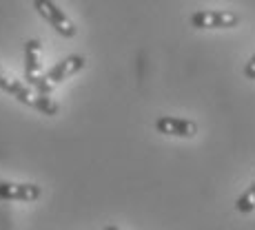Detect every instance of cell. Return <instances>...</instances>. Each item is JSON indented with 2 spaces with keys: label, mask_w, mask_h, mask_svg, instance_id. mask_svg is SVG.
I'll list each match as a JSON object with an SVG mask.
<instances>
[{
  "label": "cell",
  "mask_w": 255,
  "mask_h": 230,
  "mask_svg": "<svg viewBox=\"0 0 255 230\" xmlns=\"http://www.w3.org/2000/svg\"><path fill=\"white\" fill-rule=\"evenodd\" d=\"M0 89L7 91L9 95H13L20 104L40 111L42 115H58V111H60V106H58V102L53 100V97L38 93L33 86L24 84V82H20L13 76H9V73L2 71V69H0Z\"/></svg>",
  "instance_id": "cell-1"
},
{
  "label": "cell",
  "mask_w": 255,
  "mask_h": 230,
  "mask_svg": "<svg viewBox=\"0 0 255 230\" xmlns=\"http://www.w3.org/2000/svg\"><path fill=\"white\" fill-rule=\"evenodd\" d=\"M85 65H87V60L82 56H67L65 60L56 62L45 76L38 77V82L33 84V89H36L38 93H42V95H49L60 82H65L67 77L76 76L78 71L85 69Z\"/></svg>",
  "instance_id": "cell-2"
},
{
  "label": "cell",
  "mask_w": 255,
  "mask_h": 230,
  "mask_svg": "<svg viewBox=\"0 0 255 230\" xmlns=\"http://www.w3.org/2000/svg\"><path fill=\"white\" fill-rule=\"evenodd\" d=\"M240 24V16L229 9H200L191 16V27L195 29H233Z\"/></svg>",
  "instance_id": "cell-3"
},
{
  "label": "cell",
  "mask_w": 255,
  "mask_h": 230,
  "mask_svg": "<svg viewBox=\"0 0 255 230\" xmlns=\"http://www.w3.org/2000/svg\"><path fill=\"white\" fill-rule=\"evenodd\" d=\"M33 9H36V11L40 13V16L45 18V20L51 24L62 38H73L78 33L76 24L69 20V16H67L53 0H33Z\"/></svg>",
  "instance_id": "cell-4"
},
{
  "label": "cell",
  "mask_w": 255,
  "mask_h": 230,
  "mask_svg": "<svg viewBox=\"0 0 255 230\" xmlns=\"http://www.w3.org/2000/svg\"><path fill=\"white\" fill-rule=\"evenodd\" d=\"M155 131L169 138H195L198 133V124L186 117H175V115H162L155 120Z\"/></svg>",
  "instance_id": "cell-5"
},
{
  "label": "cell",
  "mask_w": 255,
  "mask_h": 230,
  "mask_svg": "<svg viewBox=\"0 0 255 230\" xmlns=\"http://www.w3.org/2000/svg\"><path fill=\"white\" fill-rule=\"evenodd\" d=\"M42 188L38 184H13V182H0V199L9 202H36L40 199Z\"/></svg>",
  "instance_id": "cell-6"
},
{
  "label": "cell",
  "mask_w": 255,
  "mask_h": 230,
  "mask_svg": "<svg viewBox=\"0 0 255 230\" xmlns=\"http://www.w3.org/2000/svg\"><path fill=\"white\" fill-rule=\"evenodd\" d=\"M40 53H42V45L40 40L31 38V40L24 42V80L29 86H33L38 82V77L42 76V62H40Z\"/></svg>",
  "instance_id": "cell-7"
},
{
  "label": "cell",
  "mask_w": 255,
  "mask_h": 230,
  "mask_svg": "<svg viewBox=\"0 0 255 230\" xmlns=\"http://www.w3.org/2000/svg\"><path fill=\"white\" fill-rule=\"evenodd\" d=\"M235 210L242 215H249L255 210V182L251 184V188H249L247 193L240 195V197L235 199Z\"/></svg>",
  "instance_id": "cell-8"
},
{
  "label": "cell",
  "mask_w": 255,
  "mask_h": 230,
  "mask_svg": "<svg viewBox=\"0 0 255 230\" xmlns=\"http://www.w3.org/2000/svg\"><path fill=\"white\" fill-rule=\"evenodd\" d=\"M244 76L249 77V80H255V53H253V58L247 62V67H244Z\"/></svg>",
  "instance_id": "cell-9"
},
{
  "label": "cell",
  "mask_w": 255,
  "mask_h": 230,
  "mask_svg": "<svg viewBox=\"0 0 255 230\" xmlns=\"http://www.w3.org/2000/svg\"><path fill=\"white\" fill-rule=\"evenodd\" d=\"M105 230H120V228H116V226H105Z\"/></svg>",
  "instance_id": "cell-10"
}]
</instances>
